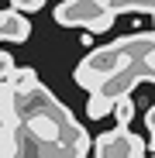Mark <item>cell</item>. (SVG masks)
Returning a JSON list of instances; mask_svg holds the SVG:
<instances>
[{
  "label": "cell",
  "instance_id": "2",
  "mask_svg": "<svg viewBox=\"0 0 155 158\" xmlns=\"http://www.w3.org/2000/svg\"><path fill=\"white\" fill-rule=\"evenodd\" d=\"M28 35H31V24H28V17H24L21 10H0V41H14V45H21V41H28Z\"/></svg>",
  "mask_w": 155,
  "mask_h": 158
},
{
  "label": "cell",
  "instance_id": "6",
  "mask_svg": "<svg viewBox=\"0 0 155 158\" xmlns=\"http://www.w3.org/2000/svg\"><path fill=\"white\" fill-rule=\"evenodd\" d=\"M11 7L21 10V14H35V10L45 7V0H11Z\"/></svg>",
  "mask_w": 155,
  "mask_h": 158
},
{
  "label": "cell",
  "instance_id": "11",
  "mask_svg": "<svg viewBox=\"0 0 155 158\" xmlns=\"http://www.w3.org/2000/svg\"><path fill=\"white\" fill-rule=\"evenodd\" d=\"M152 17H155V14H152Z\"/></svg>",
  "mask_w": 155,
  "mask_h": 158
},
{
  "label": "cell",
  "instance_id": "1",
  "mask_svg": "<svg viewBox=\"0 0 155 158\" xmlns=\"http://www.w3.org/2000/svg\"><path fill=\"white\" fill-rule=\"evenodd\" d=\"M117 21L110 0H62L55 7V24L62 28H86V35H100Z\"/></svg>",
  "mask_w": 155,
  "mask_h": 158
},
{
  "label": "cell",
  "instance_id": "3",
  "mask_svg": "<svg viewBox=\"0 0 155 158\" xmlns=\"http://www.w3.org/2000/svg\"><path fill=\"white\" fill-rule=\"evenodd\" d=\"M7 83L14 86V93H17V96H28V93H35V89L41 86L35 69H14V72L7 76Z\"/></svg>",
  "mask_w": 155,
  "mask_h": 158
},
{
  "label": "cell",
  "instance_id": "7",
  "mask_svg": "<svg viewBox=\"0 0 155 158\" xmlns=\"http://www.w3.org/2000/svg\"><path fill=\"white\" fill-rule=\"evenodd\" d=\"M14 69H17V65H14V59H11V52H4V48H0V79H7Z\"/></svg>",
  "mask_w": 155,
  "mask_h": 158
},
{
  "label": "cell",
  "instance_id": "10",
  "mask_svg": "<svg viewBox=\"0 0 155 158\" xmlns=\"http://www.w3.org/2000/svg\"><path fill=\"white\" fill-rule=\"evenodd\" d=\"M0 45H4V41H0Z\"/></svg>",
  "mask_w": 155,
  "mask_h": 158
},
{
  "label": "cell",
  "instance_id": "5",
  "mask_svg": "<svg viewBox=\"0 0 155 158\" xmlns=\"http://www.w3.org/2000/svg\"><path fill=\"white\" fill-rule=\"evenodd\" d=\"M114 117H117V127H127V124L135 120V100H131V96L117 100V110H114Z\"/></svg>",
  "mask_w": 155,
  "mask_h": 158
},
{
  "label": "cell",
  "instance_id": "8",
  "mask_svg": "<svg viewBox=\"0 0 155 158\" xmlns=\"http://www.w3.org/2000/svg\"><path fill=\"white\" fill-rule=\"evenodd\" d=\"M145 127H148V131H155V103H152L148 114H145Z\"/></svg>",
  "mask_w": 155,
  "mask_h": 158
},
{
  "label": "cell",
  "instance_id": "4",
  "mask_svg": "<svg viewBox=\"0 0 155 158\" xmlns=\"http://www.w3.org/2000/svg\"><path fill=\"white\" fill-rule=\"evenodd\" d=\"M114 110H117V100L103 96V93H90V103H86V117L90 120H103V117H110Z\"/></svg>",
  "mask_w": 155,
  "mask_h": 158
},
{
  "label": "cell",
  "instance_id": "9",
  "mask_svg": "<svg viewBox=\"0 0 155 158\" xmlns=\"http://www.w3.org/2000/svg\"><path fill=\"white\" fill-rule=\"evenodd\" d=\"M152 148H155V131H152Z\"/></svg>",
  "mask_w": 155,
  "mask_h": 158
}]
</instances>
